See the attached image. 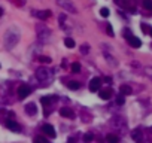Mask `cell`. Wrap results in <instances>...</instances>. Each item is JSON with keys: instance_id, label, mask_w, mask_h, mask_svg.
Instances as JSON below:
<instances>
[{"instance_id": "8fae6325", "label": "cell", "mask_w": 152, "mask_h": 143, "mask_svg": "<svg viewBox=\"0 0 152 143\" xmlns=\"http://www.w3.org/2000/svg\"><path fill=\"white\" fill-rule=\"evenodd\" d=\"M6 127H8L11 131H14V133H19V131H21V125H19L16 121H14V119H9V121L6 122Z\"/></svg>"}, {"instance_id": "ba28073f", "label": "cell", "mask_w": 152, "mask_h": 143, "mask_svg": "<svg viewBox=\"0 0 152 143\" xmlns=\"http://www.w3.org/2000/svg\"><path fill=\"white\" fill-rule=\"evenodd\" d=\"M100 87H101V79H100V78L91 79V82H90V91H91V92L100 91Z\"/></svg>"}, {"instance_id": "d6a6232c", "label": "cell", "mask_w": 152, "mask_h": 143, "mask_svg": "<svg viewBox=\"0 0 152 143\" xmlns=\"http://www.w3.org/2000/svg\"><path fill=\"white\" fill-rule=\"evenodd\" d=\"M149 34H151V36H152V29H151V30H149Z\"/></svg>"}, {"instance_id": "f1b7e54d", "label": "cell", "mask_w": 152, "mask_h": 143, "mask_svg": "<svg viewBox=\"0 0 152 143\" xmlns=\"http://www.w3.org/2000/svg\"><path fill=\"white\" fill-rule=\"evenodd\" d=\"M106 30H107V34H109V36H113V30H112L111 24H107V26H106Z\"/></svg>"}, {"instance_id": "277c9868", "label": "cell", "mask_w": 152, "mask_h": 143, "mask_svg": "<svg viewBox=\"0 0 152 143\" xmlns=\"http://www.w3.org/2000/svg\"><path fill=\"white\" fill-rule=\"evenodd\" d=\"M36 78H37L40 82H49V81H51V78H52V72H51V70H48V69L40 67V69H37V70H36Z\"/></svg>"}, {"instance_id": "2e32d148", "label": "cell", "mask_w": 152, "mask_h": 143, "mask_svg": "<svg viewBox=\"0 0 152 143\" xmlns=\"http://www.w3.org/2000/svg\"><path fill=\"white\" fill-rule=\"evenodd\" d=\"M119 91H121V95H130V94L133 92V89H131V87H130V85H121Z\"/></svg>"}, {"instance_id": "484cf974", "label": "cell", "mask_w": 152, "mask_h": 143, "mask_svg": "<svg viewBox=\"0 0 152 143\" xmlns=\"http://www.w3.org/2000/svg\"><path fill=\"white\" fill-rule=\"evenodd\" d=\"M124 103H125V99H124V95H118V97H116V104L122 106Z\"/></svg>"}, {"instance_id": "7a4b0ae2", "label": "cell", "mask_w": 152, "mask_h": 143, "mask_svg": "<svg viewBox=\"0 0 152 143\" xmlns=\"http://www.w3.org/2000/svg\"><path fill=\"white\" fill-rule=\"evenodd\" d=\"M36 33H37L39 40H42V42H49L51 40V34L52 33L46 26H43V24H37L36 26Z\"/></svg>"}, {"instance_id": "d6986e66", "label": "cell", "mask_w": 152, "mask_h": 143, "mask_svg": "<svg viewBox=\"0 0 152 143\" xmlns=\"http://www.w3.org/2000/svg\"><path fill=\"white\" fill-rule=\"evenodd\" d=\"M142 5H143L145 9L152 11V0H142Z\"/></svg>"}, {"instance_id": "8992f818", "label": "cell", "mask_w": 152, "mask_h": 143, "mask_svg": "<svg viewBox=\"0 0 152 143\" xmlns=\"http://www.w3.org/2000/svg\"><path fill=\"white\" fill-rule=\"evenodd\" d=\"M30 92H31V88L29 87V85H26V84H23L19 88H18V97L23 100V99H26V97H29L30 95Z\"/></svg>"}, {"instance_id": "30bf717a", "label": "cell", "mask_w": 152, "mask_h": 143, "mask_svg": "<svg viewBox=\"0 0 152 143\" xmlns=\"http://www.w3.org/2000/svg\"><path fill=\"white\" fill-rule=\"evenodd\" d=\"M42 131L45 133L46 136H49L51 139H55V136H57V133H55V130H54V127L52 125H49V124H45L42 127Z\"/></svg>"}, {"instance_id": "e0dca14e", "label": "cell", "mask_w": 152, "mask_h": 143, "mask_svg": "<svg viewBox=\"0 0 152 143\" xmlns=\"http://www.w3.org/2000/svg\"><path fill=\"white\" fill-rule=\"evenodd\" d=\"M106 140H107V143H119V139L115 134H107Z\"/></svg>"}, {"instance_id": "44dd1931", "label": "cell", "mask_w": 152, "mask_h": 143, "mask_svg": "<svg viewBox=\"0 0 152 143\" xmlns=\"http://www.w3.org/2000/svg\"><path fill=\"white\" fill-rule=\"evenodd\" d=\"M67 87H69L70 89H79V84H78L76 81H70V82L67 84Z\"/></svg>"}, {"instance_id": "3957f363", "label": "cell", "mask_w": 152, "mask_h": 143, "mask_svg": "<svg viewBox=\"0 0 152 143\" xmlns=\"http://www.w3.org/2000/svg\"><path fill=\"white\" fill-rule=\"evenodd\" d=\"M57 5L60 8H63L64 11H67L70 14H78V8L75 6V3L72 2V0H55Z\"/></svg>"}, {"instance_id": "9a60e30c", "label": "cell", "mask_w": 152, "mask_h": 143, "mask_svg": "<svg viewBox=\"0 0 152 143\" xmlns=\"http://www.w3.org/2000/svg\"><path fill=\"white\" fill-rule=\"evenodd\" d=\"M36 112H37V107H36L34 103H27V104H26V113H27V115L33 116V115H36Z\"/></svg>"}, {"instance_id": "d4e9b609", "label": "cell", "mask_w": 152, "mask_h": 143, "mask_svg": "<svg viewBox=\"0 0 152 143\" xmlns=\"http://www.w3.org/2000/svg\"><path fill=\"white\" fill-rule=\"evenodd\" d=\"M93 139H94V137H93V134H91V133H86V134L83 136V142H85V143H90Z\"/></svg>"}, {"instance_id": "5b68a950", "label": "cell", "mask_w": 152, "mask_h": 143, "mask_svg": "<svg viewBox=\"0 0 152 143\" xmlns=\"http://www.w3.org/2000/svg\"><path fill=\"white\" fill-rule=\"evenodd\" d=\"M125 37H127V40H128V43L131 45L133 48H140L142 46V40L139 39V37H136V36H133L131 33H128V31H125Z\"/></svg>"}, {"instance_id": "7c38bea8", "label": "cell", "mask_w": 152, "mask_h": 143, "mask_svg": "<svg viewBox=\"0 0 152 143\" xmlns=\"http://www.w3.org/2000/svg\"><path fill=\"white\" fill-rule=\"evenodd\" d=\"M119 3H121L124 8H127L128 11H131L133 14L136 12V8H134V0H119Z\"/></svg>"}, {"instance_id": "cb8c5ba5", "label": "cell", "mask_w": 152, "mask_h": 143, "mask_svg": "<svg viewBox=\"0 0 152 143\" xmlns=\"http://www.w3.org/2000/svg\"><path fill=\"white\" fill-rule=\"evenodd\" d=\"M145 75H146V76H148L151 81H152V67H151V66L145 67Z\"/></svg>"}, {"instance_id": "4fadbf2b", "label": "cell", "mask_w": 152, "mask_h": 143, "mask_svg": "<svg viewBox=\"0 0 152 143\" xmlns=\"http://www.w3.org/2000/svg\"><path fill=\"white\" fill-rule=\"evenodd\" d=\"M112 95H113V91H112L111 88H106V89H101V91H100V99H101V100H109Z\"/></svg>"}, {"instance_id": "4dcf8cb0", "label": "cell", "mask_w": 152, "mask_h": 143, "mask_svg": "<svg viewBox=\"0 0 152 143\" xmlns=\"http://www.w3.org/2000/svg\"><path fill=\"white\" fill-rule=\"evenodd\" d=\"M142 30H143V31H149L151 29H148V27L145 26V24H142Z\"/></svg>"}, {"instance_id": "83f0119b", "label": "cell", "mask_w": 152, "mask_h": 143, "mask_svg": "<svg viewBox=\"0 0 152 143\" xmlns=\"http://www.w3.org/2000/svg\"><path fill=\"white\" fill-rule=\"evenodd\" d=\"M39 61H40V63H46V64H49V63H51V58H49V57H40Z\"/></svg>"}, {"instance_id": "603a6c76", "label": "cell", "mask_w": 152, "mask_h": 143, "mask_svg": "<svg viewBox=\"0 0 152 143\" xmlns=\"http://www.w3.org/2000/svg\"><path fill=\"white\" fill-rule=\"evenodd\" d=\"M109 14H111V12H109V9H107V8H101V9H100V15H101L103 18H107V16H109Z\"/></svg>"}, {"instance_id": "4316f807", "label": "cell", "mask_w": 152, "mask_h": 143, "mask_svg": "<svg viewBox=\"0 0 152 143\" xmlns=\"http://www.w3.org/2000/svg\"><path fill=\"white\" fill-rule=\"evenodd\" d=\"M34 143H48V142H46V139H45V137L37 136V137H34Z\"/></svg>"}, {"instance_id": "6da1fadb", "label": "cell", "mask_w": 152, "mask_h": 143, "mask_svg": "<svg viewBox=\"0 0 152 143\" xmlns=\"http://www.w3.org/2000/svg\"><path fill=\"white\" fill-rule=\"evenodd\" d=\"M18 40H19V31L16 29H11V30L6 31V34H5V45L9 48V49H12V48L18 43Z\"/></svg>"}, {"instance_id": "f546056e", "label": "cell", "mask_w": 152, "mask_h": 143, "mask_svg": "<svg viewBox=\"0 0 152 143\" xmlns=\"http://www.w3.org/2000/svg\"><path fill=\"white\" fill-rule=\"evenodd\" d=\"M81 52H83V54H86V52H88V46H86V45H83V46L81 48Z\"/></svg>"}, {"instance_id": "7402d4cb", "label": "cell", "mask_w": 152, "mask_h": 143, "mask_svg": "<svg viewBox=\"0 0 152 143\" xmlns=\"http://www.w3.org/2000/svg\"><path fill=\"white\" fill-rule=\"evenodd\" d=\"M72 72H73V73H79V72H81V64L79 63H73L72 64Z\"/></svg>"}, {"instance_id": "9c48e42d", "label": "cell", "mask_w": 152, "mask_h": 143, "mask_svg": "<svg viewBox=\"0 0 152 143\" xmlns=\"http://www.w3.org/2000/svg\"><path fill=\"white\" fill-rule=\"evenodd\" d=\"M131 137H133V140H134L136 143H143V142H145V137H143V131H142L140 128L134 130V131L131 133Z\"/></svg>"}, {"instance_id": "1f68e13d", "label": "cell", "mask_w": 152, "mask_h": 143, "mask_svg": "<svg viewBox=\"0 0 152 143\" xmlns=\"http://www.w3.org/2000/svg\"><path fill=\"white\" fill-rule=\"evenodd\" d=\"M2 15H3V9H2V8H0V16H2Z\"/></svg>"}, {"instance_id": "ffe728a7", "label": "cell", "mask_w": 152, "mask_h": 143, "mask_svg": "<svg viewBox=\"0 0 152 143\" xmlns=\"http://www.w3.org/2000/svg\"><path fill=\"white\" fill-rule=\"evenodd\" d=\"M52 100H54V97H42V99H40L42 104H45V106H48V104H49Z\"/></svg>"}, {"instance_id": "52a82bcc", "label": "cell", "mask_w": 152, "mask_h": 143, "mask_svg": "<svg viewBox=\"0 0 152 143\" xmlns=\"http://www.w3.org/2000/svg\"><path fill=\"white\" fill-rule=\"evenodd\" d=\"M31 15L42 19V21H45L51 16V11H31Z\"/></svg>"}, {"instance_id": "ac0fdd59", "label": "cell", "mask_w": 152, "mask_h": 143, "mask_svg": "<svg viewBox=\"0 0 152 143\" xmlns=\"http://www.w3.org/2000/svg\"><path fill=\"white\" fill-rule=\"evenodd\" d=\"M64 45L72 49V48H75V40L72 37H66V39H64Z\"/></svg>"}, {"instance_id": "5bb4252c", "label": "cell", "mask_w": 152, "mask_h": 143, "mask_svg": "<svg viewBox=\"0 0 152 143\" xmlns=\"http://www.w3.org/2000/svg\"><path fill=\"white\" fill-rule=\"evenodd\" d=\"M60 115L64 116V118H73V116H75V112H73L70 107H61V109H60Z\"/></svg>"}]
</instances>
